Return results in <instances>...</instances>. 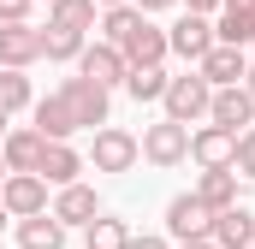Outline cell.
<instances>
[{"mask_svg":"<svg viewBox=\"0 0 255 249\" xmlns=\"http://www.w3.org/2000/svg\"><path fill=\"white\" fill-rule=\"evenodd\" d=\"M54 95H60V107L71 113L77 130H101V124H113V95H107V89H95L89 77H65Z\"/></svg>","mask_w":255,"mask_h":249,"instance_id":"1","label":"cell"},{"mask_svg":"<svg viewBox=\"0 0 255 249\" xmlns=\"http://www.w3.org/2000/svg\"><path fill=\"white\" fill-rule=\"evenodd\" d=\"M136 148H142V160L148 166H160V172H172V166H184L190 160V130L172 119H154L142 136H136Z\"/></svg>","mask_w":255,"mask_h":249,"instance_id":"2","label":"cell"},{"mask_svg":"<svg viewBox=\"0 0 255 249\" xmlns=\"http://www.w3.org/2000/svg\"><path fill=\"white\" fill-rule=\"evenodd\" d=\"M208 101H214V89H208V83H202L196 71H184V77H172V83H166V95H160L166 119H172V124H184V130L208 119Z\"/></svg>","mask_w":255,"mask_h":249,"instance_id":"3","label":"cell"},{"mask_svg":"<svg viewBox=\"0 0 255 249\" xmlns=\"http://www.w3.org/2000/svg\"><path fill=\"white\" fill-rule=\"evenodd\" d=\"M83 160H89L95 172H130V166L142 160V148H136V136H130V130H119V124H101Z\"/></svg>","mask_w":255,"mask_h":249,"instance_id":"4","label":"cell"},{"mask_svg":"<svg viewBox=\"0 0 255 249\" xmlns=\"http://www.w3.org/2000/svg\"><path fill=\"white\" fill-rule=\"evenodd\" d=\"M0 208L12 214V226H18V220H36V214H48V184H42L36 172H6Z\"/></svg>","mask_w":255,"mask_h":249,"instance_id":"5","label":"cell"},{"mask_svg":"<svg viewBox=\"0 0 255 249\" xmlns=\"http://www.w3.org/2000/svg\"><path fill=\"white\" fill-rule=\"evenodd\" d=\"M214 232V214L196 202L190 190H178L172 202H166V238H178V244H202Z\"/></svg>","mask_w":255,"mask_h":249,"instance_id":"6","label":"cell"},{"mask_svg":"<svg viewBox=\"0 0 255 249\" xmlns=\"http://www.w3.org/2000/svg\"><path fill=\"white\" fill-rule=\"evenodd\" d=\"M125 54H119V48H107V42H89V48H83V54H77V77H89V83H95V89H107V95H113V89H125Z\"/></svg>","mask_w":255,"mask_h":249,"instance_id":"7","label":"cell"},{"mask_svg":"<svg viewBox=\"0 0 255 249\" xmlns=\"http://www.w3.org/2000/svg\"><path fill=\"white\" fill-rule=\"evenodd\" d=\"M48 214L60 220L65 232H71V226L83 232V226H89L95 214H107V208H101V196H95V184H83V178H77V184H65V190H54V202H48Z\"/></svg>","mask_w":255,"mask_h":249,"instance_id":"8","label":"cell"},{"mask_svg":"<svg viewBox=\"0 0 255 249\" xmlns=\"http://www.w3.org/2000/svg\"><path fill=\"white\" fill-rule=\"evenodd\" d=\"M190 160L202 166V172H226V166L238 160V136L220 130V124H196L190 130Z\"/></svg>","mask_w":255,"mask_h":249,"instance_id":"9","label":"cell"},{"mask_svg":"<svg viewBox=\"0 0 255 249\" xmlns=\"http://www.w3.org/2000/svg\"><path fill=\"white\" fill-rule=\"evenodd\" d=\"M190 71L208 83V89H238V83H244V71H250V54H244V48H220V42H214V48L202 54V65H190Z\"/></svg>","mask_w":255,"mask_h":249,"instance_id":"10","label":"cell"},{"mask_svg":"<svg viewBox=\"0 0 255 249\" xmlns=\"http://www.w3.org/2000/svg\"><path fill=\"white\" fill-rule=\"evenodd\" d=\"M214 48V18H196V12H184L172 30H166V54L172 60H190V65H202V54Z\"/></svg>","mask_w":255,"mask_h":249,"instance_id":"11","label":"cell"},{"mask_svg":"<svg viewBox=\"0 0 255 249\" xmlns=\"http://www.w3.org/2000/svg\"><path fill=\"white\" fill-rule=\"evenodd\" d=\"M42 154H48V136H42L36 124H18V130L0 136V160H6V172H42Z\"/></svg>","mask_w":255,"mask_h":249,"instance_id":"12","label":"cell"},{"mask_svg":"<svg viewBox=\"0 0 255 249\" xmlns=\"http://www.w3.org/2000/svg\"><path fill=\"white\" fill-rule=\"evenodd\" d=\"M42 60V30L36 24H0V71H30Z\"/></svg>","mask_w":255,"mask_h":249,"instance_id":"13","label":"cell"},{"mask_svg":"<svg viewBox=\"0 0 255 249\" xmlns=\"http://www.w3.org/2000/svg\"><path fill=\"white\" fill-rule=\"evenodd\" d=\"M208 124H220V130H232V136H244L255 124V101L250 89L238 83V89H214V101H208Z\"/></svg>","mask_w":255,"mask_h":249,"instance_id":"14","label":"cell"},{"mask_svg":"<svg viewBox=\"0 0 255 249\" xmlns=\"http://www.w3.org/2000/svg\"><path fill=\"white\" fill-rule=\"evenodd\" d=\"M119 54H125V65H130V71H136V65H166V60H172V54H166V30H160L154 18H142V24L130 30Z\"/></svg>","mask_w":255,"mask_h":249,"instance_id":"15","label":"cell"},{"mask_svg":"<svg viewBox=\"0 0 255 249\" xmlns=\"http://www.w3.org/2000/svg\"><path fill=\"white\" fill-rule=\"evenodd\" d=\"M214 42H220V48H250L255 42V0H226V6H220Z\"/></svg>","mask_w":255,"mask_h":249,"instance_id":"16","label":"cell"},{"mask_svg":"<svg viewBox=\"0 0 255 249\" xmlns=\"http://www.w3.org/2000/svg\"><path fill=\"white\" fill-rule=\"evenodd\" d=\"M208 244H214V249H255V214L244 208V202H238V208H226V214H214Z\"/></svg>","mask_w":255,"mask_h":249,"instance_id":"17","label":"cell"},{"mask_svg":"<svg viewBox=\"0 0 255 249\" xmlns=\"http://www.w3.org/2000/svg\"><path fill=\"white\" fill-rule=\"evenodd\" d=\"M238 190H244V178L226 166V172H202L190 196L202 202V208H208V214H226V208H238Z\"/></svg>","mask_w":255,"mask_h":249,"instance_id":"18","label":"cell"},{"mask_svg":"<svg viewBox=\"0 0 255 249\" xmlns=\"http://www.w3.org/2000/svg\"><path fill=\"white\" fill-rule=\"evenodd\" d=\"M83 166H89V160H83L71 142H48V154H42V172H36V178H42L48 190H65V184H77V172H83Z\"/></svg>","mask_w":255,"mask_h":249,"instance_id":"19","label":"cell"},{"mask_svg":"<svg viewBox=\"0 0 255 249\" xmlns=\"http://www.w3.org/2000/svg\"><path fill=\"white\" fill-rule=\"evenodd\" d=\"M95 18H101V6H95V0H48V24H60V30L95 36Z\"/></svg>","mask_w":255,"mask_h":249,"instance_id":"20","label":"cell"},{"mask_svg":"<svg viewBox=\"0 0 255 249\" xmlns=\"http://www.w3.org/2000/svg\"><path fill=\"white\" fill-rule=\"evenodd\" d=\"M18 249H65V226L54 214H36V220H18Z\"/></svg>","mask_w":255,"mask_h":249,"instance_id":"21","label":"cell"},{"mask_svg":"<svg viewBox=\"0 0 255 249\" xmlns=\"http://www.w3.org/2000/svg\"><path fill=\"white\" fill-rule=\"evenodd\" d=\"M83 249H130V226L119 214H95L83 226Z\"/></svg>","mask_w":255,"mask_h":249,"instance_id":"22","label":"cell"},{"mask_svg":"<svg viewBox=\"0 0 255 249\" xmlns=\"http://www.w3.org/2000/svg\"><path fill=\"white\" fill-rule=\"evenodd\" d=\"M166 83H172V71L166 65H136V71H125V95L142 107V101H160L166 95Z\"/></svg>","mask_w":255,"mask_h":249,"instance_id":"23","label":"cell"},{"mask_svg":"<svg viewBox=\"0 0 255 249\" xmlns=\"http://www.w3.org/2000/svg\"><path fill=\"white\" fill-rule=\"evenodd\" d=\"M83 48H89V36H77V30H60V24L42 30V60H54V65H77Z\"/></svg>","mask_w":255,"mask_h":249,"instance_id":"24","label":"cell"},{"mask_svg":"<svg viewBox=\"0 0 255 249\" xmlns=\"http://www.w3.org/2000/svg\"><path fill=\"white\" fill-rule=\"evenodd\" d=\"M142 24V12L136 6H113V12H101L95 18V42H107V48H125V36Z\"/></svg>","mask_w":255,"mask_h":249,"instance_id":"25","label":"cell"},{"mask_svg":"<svg viewBox=\"0 0 255 249\" xmlns=\"http://www.w3.org/2000/svg\"><path fill=\"white\" fill-rule=\"evenodd\" d=\"M36 107V89H30V71H0V113H30Z\"/></svg>","mask_w":255,"mask_h":249,"instance_id":"26","label":"cell"},{"mask_svg":"<svg viewBox=\"0 0 255 249\" xmlns=\"http://www.w3.org/2000/svg\"><path fill=\"white\" fill-rule=\"evenodd\" d=\"M232 172H238V178H255V124L238 136V160H232Z\"/></svg>","mask_w":255,"mask_h":249,"instance_id":"27","label":"cell"},{"mask_svg":"<svg viewBox=\"0 0 255 249\" xmlns=\"http://www.w3.org/2000/svg\"><path fill=\"white\" fill-rule=\"evenodd\" d=\"M30 6L36 0H0V24H30Z\"/></svg>","mask_w":255,"mask_h":249,"instance_id":"28","label":"cell"},{"mask_svg":"<svg viewBox=\"0 0 255 249\" xmlns=\"http://www.w3.org/2000/svg\"><path fill=\"white\" fill-rule=\"evenodd\" d=\"M178 6H184V12H196V18H214L226 0H178Z\"/></svg>","mask_w":255,"mask_h":249,"instance_id":"29","label":"cell"},{"mask_svg":"<svg viewBox=\"0 0 255 249\" xmlns=\"http://www.w3.org/2000/svg\"><path fill=\"white\" fill-rule=\"evenodd\" d=\"M130 6H136V12H142V18H154V12H172V6H178V0H130Z\"/></svg>","mask_w":255,"mask_h":249,"instance_id":"30","label":"cell"},{"mask_svg":"<svg viewBox=\"0 0 255 249\" xmlns=\"http://www.w3.org/2000/svg\"><path fill=\"white\" fill-rule=\"evenodd\" d=\"M130 249H172L166 238H130Z\"/></svg>","mask_w":255,"mask_h":249,"instance_id":"31","label":"cell"},{"mask_svg":"<svg viewBox=\"0 0 255 249\" xmlns=\"http://www.w3.org/2000/svg\"><path fill=\"white\" fill-rule=\"evenodd\" d=\"M244 89H250V101H255V60H250V71H244Z\"/></svg>","mask_w":255,"mask_h":249,"instance_id":"32","label":"cell"},{"mask_svg":"<svg viewBox=\"0 0 255 249\" xmlns=\"http://www.w3.org/2000/svg\"><path fill=\"white\" fill-rule=\"evenodd\" d=\"M95 6H101V12H113V6H130V0H95Z\"/></svg>","mask_w":255,"mask_h":249,"instance_id":"33","label":"cell"},{"mask_svg":"<svg viewBox=\"0 0 255 249\" xmlns=\"http://www.w3.org/2000/svg\"><path fill=\"white\" fill-rule=\"evenodd\" d=\"M178 249H214V244H208V238H202V244H178Z\"/></svg>","mask_w":255,"mask_h":249,"instance_id":"34","label":"cell"},{"mask_svg":"<svg viewBox=\"0 0 255 249\" xmlns=\"http://www.w3.org/2000/svg\"><path fill=\"white\" fill-rule=\"evenodd\" d=\"M6 226H12V214H6V208H0V232H6Z\"/></svg>","mask_w":255,"mask_h":249,"instance_id":"35","label":"cell"},{"mask_svg":"<svg viewBox=\"0 0 255 249\" xmlns=\"http://www.w3.org/2000/svg\"><path fill=\"white\" fill-rule=\"evenodd\" d=\"M0 184H6V160H0Z\"/></svg>","mask_w":255,"mask_h":249,"instance_id":"36","label":"cell"},{"mask_svg":"<svg viewBox=\"0 0 255 249\" xmlns=\"http://www.w3.org/2000/svg\"><path fill=\"white\" fill-rule=\"evenodd\" d=\"M0 136H6V113H0Z\"/></svg>","mask_w":255,"mask_h":249,"instance_id":"37","label":"cell"}]
</instances>
